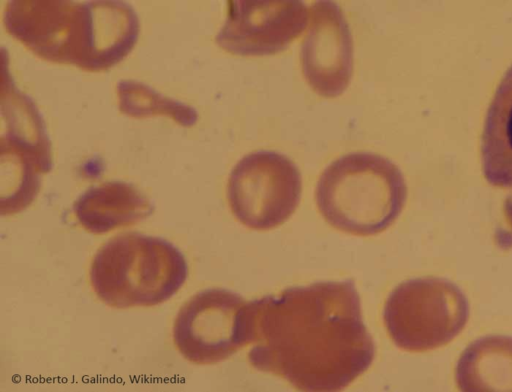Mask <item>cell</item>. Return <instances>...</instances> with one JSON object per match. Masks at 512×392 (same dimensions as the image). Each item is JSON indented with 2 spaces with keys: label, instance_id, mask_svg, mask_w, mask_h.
<instances>
[{
  "label": "cell",
  "instance_id": "cell-13",
  "mask_svg": "<svg viewBox=\"0 0 512 392\" xmlns=\"http://www.w3.org/2000/svg\"><path fill=\"white\" fill-rule=\"evenodd\" d=\"M455 380L466 392L512 391V337L490 335L468 345L457 362Z\"/></svg>",
  "mask_w": 512,
  "mask_h": 392
},
{
  "label": "cell",
  "instance_id": "cell-12",
  "mask_svg": "<svg viewBox=\"0 0 512 392\" xmlns=\"http://www.w3.org/2000/svg\"><path fill=\"white\" fill-rule=\"evenodd\" d=\"M481 162L489 184L512 188V66L496 88L485 115Z\"/></svg>",
  "mask_w": 512,
  "mask_h": 392
},
{
  "label": "cell",
  "instance_id": "cell-3",
  "mask_svg": "<svg viewBox=\"0 0 512 392\" xmlns=\"http://www.w3.org/2000/svg\"><path fill=\"white\" fill-rule=\"evenodd\" d=\"M188 265L170 242L139 233L117 235L94 255L89 280L105 305L126 309L169 300L183 286Z\"/></svg>",
  "mask_w": 512,
  "mask_h": 392
},
{
  "label": "cell",
  "instance_id": "cell-11",
  "mask_svg": "<svg viewBox=\"0 0 512 392\" xmlns=\"http://www.w3.org/2000/svg\"><path fill=\"white\" fill-rule=\"evenodd\" d=\"M1 114V149L30 156L51 170V145L43 119L31 98L15 87L5 60L2 65Z\"/></svg>",
  "mask_w": 512,
  "mask_h": 392
},
{
  "label": "cell",
  "instance_id": "cell-1",
  "mask_svg": "<svg viewBox=\"0 0 512 392\" xmlns=\"http://www.w3.org/2000/svg\"><path fill=\"white\" fill-rule=\"evenodd\" d=\"M250 364L301 391L332 392L371 366L372 336L350 280L291 287L249 302Z\"/></svg>",
  "mask_w": 512,
  "mask_h": 392
},
{
  "label": "cell",
  "instance_id": "cell-14",
  "mask_svg": "<svg viewBox=\"0 0 512 392\" xmlns=\"http://www.w3.org/2000/svg\"><path fill=\"white\" fill-rule=\"evenodd\" d=\"M116 94L120 112L130 117L166 116L185 127L193 126L198 119L192 106L166 97L139 81L120 80Z\"/></svg>",
  "mask_w": 512,
  "mask_h": 392
},
{
  "label": "cell",
  "instance_id": "cell-4",
  "mask_svg": "<svg viewBox=\"0 0 512 392\" xmlns=\"http://www.w3.org/2000/svg\"><path fill=\"white\" fill-rule=\"evenodd\" d=\"M98 1L11 0L7 32L39 58L95 72Z\"/></svg>",
  "mask_w": 512,
  "mask_h": 392
},
{
  "label": "cell",
  "instance_id": "cell-15",
  "mask_svg": "<svg viewBox=\"0 0 512 392\" xmlns=\"http://www.w3.org/2000/svg\"><path fill=\"white\" fill-rule=\"evenodd\" d=\"M506 216L510 225L512 226V199H508L505 205Z\"/></svg>",
  "mask_w": 512,
  "mask_h": 392
},
{
  "label": "cell",
  "instance_id": "cell-10",
  "mask_svg": "<svg viewBox=\"0 0 512 392\" xmlns=\"http://www.w3.org/2000/svg\"><path fill=\"white\" fill-rule=\"evenodd\" d=\"M73 212L84 230L101 235L141 222L152 214L153 206L133 185L107 181L82 193Z\"/></svg>",
  "mask_w": 512,
  "mask_h": 392
},
{
  "label": "cell",
  "instance_id": "cell-6",
  "mask_svg": "<svg viewBox=\"0 0 512 392\" xmlns=\"http://www.w3.org/2000/svg\"><path fill=\"white\" fill-rule=\"evenodd\" d=\"M301 186L300 172L289 158L274 151H257L232 169L227 199L239 222L251 229L268 230L292 215Z\"/></svg>",
  "mask_w": 512,
  "mask_h": 392
},
{
  "label": "cell",
  "instance_id": "cell-2",
  "mask_svg": "<svg viewBox=\"0 0 512 392\" xmlns=\"http://www.w3.org/2000/svg\"><path fill=\"white\" fill-rule=\"evenodd\" d=\"M406 196L399 168L368 152L337 158L324 169L315 191L323 218L334 228L359 236L388 228L400 215Z\"/></svg>",
  "mask_w": 512,
  "mask_h": 392
},
{
  "label": "cell",
  "instance_id": "cell-8",
  "mask_svg": "<svg viewBox=\"0 0 512 392\" xmlns=\"http://www.w3.org/2000/svg\"><path fill=\"white\" fill-rule=\"evenodd\" d=\"M308 17L307 6L297 0H231L215 41L235 55L275 54L304 31Z\"/></svg>",
  "mask_w": 512,
  "mask_h": 392
},
{
  "label": "cell",
  "instance_id": "cell-9",
  "mask_svg": "<svg viewBox=\"0 0 512 392\" xmlns=\"http://www.w3.org/2000/svg\"><path fill=\"white\" fill-rule=\"evenodd\" d=\"M301 48L303 75L317 94L332 98L344 92L353 71V39L337 4L317 1Z\"/></svg>",
  "mask_w": 512,
  "mask_h": 392
},
{
  "label": "cell",
  "instance_id": "cell-5",
  "mask_svg": "<svg viewBox=\"0 0 512 392\" xmlns=\"http://www.w3.org/2000/svg\"><path fill=\"white\" fill-rule=\"evenodd\" d=\"M469 319L462 290L443 278H417L398 285L388 296L383 320L394 344L425 352L451 342Z\"/></svg>",
  "mask_w": 512,
  "mask_h": 392
},
{
  "label": "cell",
  "instance_id": "cell-7",
  "mask_svg": "<svg viewBox=\"0 0 512 392\" xmlns=\"http://www.w3.org/2000/svg\"><path fill=\"white\" fill-rule=\"evenodd\" d=\"M173 343L189 362H221L249 344V302L225 289H207L179 310Z\"/></svg>",
  "mask_w": 512,
  "mask_h": 392
}]
</instances>
